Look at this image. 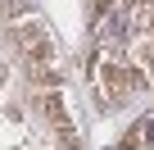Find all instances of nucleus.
<instances>
[{"mask_svg": "<svg viewBox=\"0 0 154 150\" xmlns=\"http://www.w3.org/2000/svg\"><path fill=\"white\" fill-rule=\"evenodd\" d=\"M131 23L136 27H154V0H136L131 5Z\"/></svg>", "mask_w": 154, "mask_h": 150, "instance_id": "nucleus-1", "label": "nucleus"}, {"mask_svg": "<svg viewBox=\"0 0 154 150\" xmlns=\"http://www.w3.org/2000/svg\"><path fill=\"white\" fill-rule=\"evenodd\" d=\"M149 136H154V118H149Z\"/></svg>", "mask_w": 154, "mask_h": 150, "instance_id": "nucleus-2", "label": "nucleus"}]
</instances>
